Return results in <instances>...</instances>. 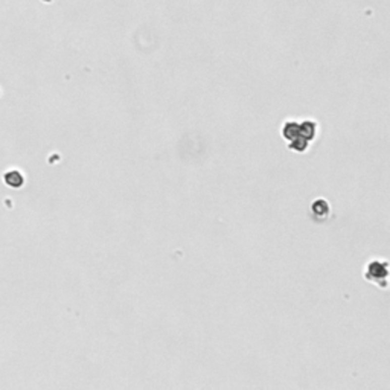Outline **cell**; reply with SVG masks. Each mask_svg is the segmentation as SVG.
<instances>
[{
  "instance_id": "1",
  "label": "cell",
  "mask_w": 390,
  "mask_h": 390,
  "mask_svg": "<svg viewBox=\"0 0 390 390\" xmlns=\"http://www.w3.org/2000/svg\"><path fill=\"white\" fill-rule=\"evenodd\" d=\"M364 279L381 288H385L387 279H388V264L379 259L369 261L367 265L364 267Z\"/></svg>"
},
{
  "instance_id": "2",
  "label": "cell",
  "mask_w": 390,
  "mask_h": 390,
  "mask_svg": "<svg viewBox=\"0 0 390 390\" xmlns=\"http://www.w3.org/2000/svg\"><path fill=\"white\" fill-rule=\"evenodd\" d=\"M299 127H300V136L303 139H306L308 142L314 140L319 133V125L313 119H305V121L299 122Z\"/></svg>"
},
{
  "instance_id": "3",
  "label": "cell",
  "mask_w": 390,
  "mask_h": 390,
  "mask_svg": "<svg viewBox=\"0 0 390 390\" xmlns=\"http://www.w3.org/2000/svg\"><path fill=\"white\" fill-rule=\"evenodd\" d=\"M281 134L285 140H293L296 137L300 136V127H299V122L297 121H287L282 128H281Z\"/></svg>"
},
{
  "instance_id": "4",
  "label": "cell",
  "mask_w": 390,
  "mask_h": 390,
  "mask_svg": "<svg viewBox=\"0 0 390 390\" xmlns=\"http://www.w3.org/2000/svg\"><path fill=\"white\" fill-rule=\"evenodd\" d=\"M311 210H313V213H314L316 216H319V218H325V216H328V215H329L331 207H329V203H328L326 200L319 198V200H316V201L313 203V206H311Z\"/></svg>"
},
{
  "instance_id": "5",
  "label": "cell",
  "mask_w": 390,
  "mask_h": 390,
  "mask_svg": "<svg viewBox=\"0 0 390 390\" xmlns=\"http://www.w3.org/2000/svg\"><path fill=\"white\" fill-rule=\"evenodd\" d=\"M308 145H309V142L306 139H303L302 136L290 140V149H293L296 152H305L308 149Z\"/></svg>"
}]
</instances>
